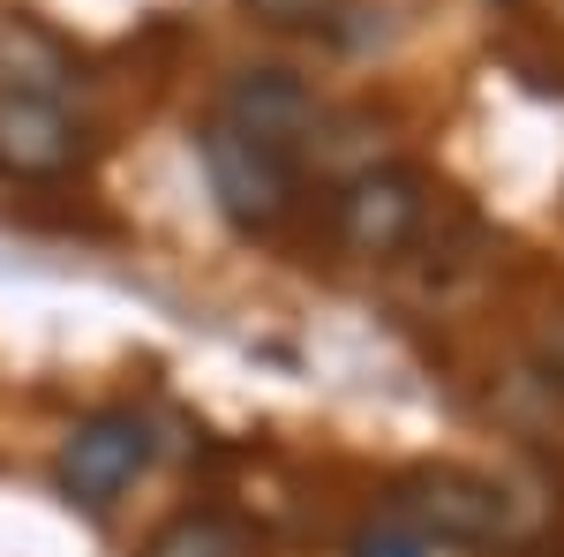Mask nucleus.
Segmentation results:
<instances>
[{
	"label": "nucleus",
	"instance_id": "423d86ee",
	"mask_svg": "<svg viewBox=\"0 0 564 557\" xmlns=\"http://www.w3.org/2000/svg\"><path fill=\"white\" fill-rule=\"evenodd\" d=\"M84 159V129L53 90H0V173L8 181H61Z\"/></svg>",
	"mask_w": 564,
	"mask_h": 557
},
{
	"label": "nucleus",
	"instance_id": "9d476101",
	"mask_svg": "<svg viewBox=\"0 0 564 557\" xmlns=\"http://www.w3.org/2000/svg\"><path fill=\"white\" fill-rule=\"evenodd\" d=\"M527 354H534V369H542V385L564 392V309L557 317H542L534 324V340H527Z\"/></svg>",
	"mask_w": 564,
	"mask_h": 557
},
{
	"label": "nucleus",
	"instance_id": "20e7f679",
	"mask_svg": "<svg viewBox=\"0 0 564 557\" xmlns=\"http://www.w3.org/2000/svg\"><path fill=\"white\" fill-rule=\"evenodd\" d=\"M332 226H339V249L347 257H369V264L399 257L430 226V189H422V173H406V167H361L339 189Z\"/></svg>",
	"mask_w": 564,
	"mask_h": 557
},
{
	"label": "nucleus",
	"instance_id": "f257e3e1",
	"mask_svg": "<svg viewBox=\"0 0 564 557\" xmlns=\"http://www.w3.org/2000/svg\"><path fill=\"white\" fill-rule=\"evenodd\" d=\"M391 513H399L406 535H422V543L497 550L505 527H512V497H505V482H489L475 468H414V474H399Z\"/></svg>",
	"mask_w": 564,
	"mask_h": 557
},
{
	"label": "nucleus",
	"instance_id": "1a4fd4ad",
	"mask_svg": "<svg viewBox=\"0 0 564 557\" xmlns=\"http://www.w3.org/2000/svg\"><path fill=\"white\" fill-rule=\"evenodd\" d=\"M347 557H430V543L406 535V527H361L347 543Z\"/></svg>",
	"mask_w": 564,
	"mask_h": 557
},
{
	"label": "nucleus",
	"instance_id": "7ed1b4c3",
	"mask_svg": "<svg viewBox=\"0 0 564 557\" xmlns=\"http://www.w3.org/2000/svg\"><path fill=\"white\" fill-rule=\"evenodd\" d=\"M196 159H204V181H212V204L226 226H241V234H271L279 218L294 212V159H279V151H263L257 136L212 129L196 136Z\"/></svg>",
	"mask_w": 564,
	"mask_h": 557
},
{
	"label": "nucleus",
	"instance_id": "6e6552de",
	"mask_svg": "<svg viewBox=\"0 0 564 557\" xmlns=\"http://www.w3.org/2000/svg\"><path fill=\"white\" fill-rule=\"evenodd\" d=\"M257 23H271V31H308V23H332V8L339 0H241Z\"/></svg>",
	"mask_w": 564,
	"mask_h": 557
},
{
	"label": "nucleus",
	"instance_id": "f03ea898",
	"mask_svg": "<svg viewBox=\"0 0 564 557\" xmlns=\"http://www.w3.org/2000/svg\"><path fill=\"white\" fill-rule=\"evenodd\" d=\"M151 452H159L151 422H143L135 407H106V415H90V422L68 429L61 468H53V474H61V497L84 505V513H113L135 482H143Z\"/></svg>",
	"mask_w": 564,
	"mask_h": 557
},
{
	"label": "nucleus",
	"instance_id": "0eeeda50",
	"mask_svg": "<svg viewBox=\"0 0 564 557\" xmlns=\"http://www.w3.org/2000/svg\"><path fill=\"white\" fill-rule=\"evenodd\" d=\"M135 557H257V527L218 505H196V513H174L166 527H151V543Z\"/></svg>",
	"mask_w": 564,
	"mask_h": 557
},
{
	"label": "nucleus",
	"instance_id": "39448f33",
	"mask_svg": "<svg viewBox=\"0 0 564 557\" xmlns=\"http://www.w3.org/2000/svg\"><path fill=\"white\" fill-rule=\"evenodd\" d=\"M218 121L257 136L263 151H279V159H294V151L316 143L324 106H316V90H308L294 68H234L226 90H218Z\"/></svg>",
	"mask_w": 564,
	"mask_h": 557
}]
</instances>
